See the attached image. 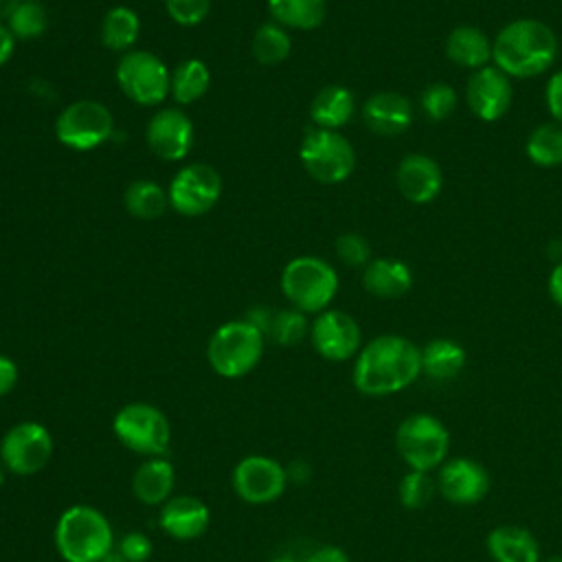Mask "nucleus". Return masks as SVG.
<instances>
[{
    "mask_svg": "<svg viewBox=\"0 0 562 562\" xmlns=\"http://www.w3.org/2000/svg\"><path fill=\"white\" fill-rule=\"evenodd\" d=\"M169 204L187 217L204 215L222 195L220 173L204 162H191L182 167L169 184Z\"/></svg>",
    "mask_w": 562,
    "mask_h": 562,
    "instance_id": "nucleus-12",
    "label": "nucleus"
},
{
    "mask_svg": "<svg viewBox=\"0 0 562 562\" xmlns=\"http://www.w3.org/2000/svg\"><path fill=\"white\" fill-rule=\"evenodd\" d=\"M555 33L544 22L531 18L505 24L492 44V59L507 77L540 75L555 61Z\"/></svg>",
    "mask_w": 562,
    "mask_h": 562,
    "instance_id": "nucleus-2",
    "label": "nucleus"
},
{
    "mask_svg": "<svg viewBox=\"0 0 562 562\" xmlns=\"http://www.w3.org/2000/svg\"><path fill=\"white\" fill-rule=\"evenodd\" d=\"M9 31L18 40H33L46 31V11L37 0H20L7 20Z\"/></svg>",
    "mask_w": 562,
    "mask_h": 562,
    "instance_id": "nucleus-33",
    "label": "nucleus"
},
{
    "mask_svg": "<svg viewBox=\"0 0 562 562\" xmlns=\"http://www.w3.org/2000/svg\"><path fill=\"white\" fill-rule=\"evenodd\" d=\"M299 156L305 171L323 184H336L347 180L356 167V154L351 143L336 130H307Z\"/></svg>",
    "mask_w": 562,
    "mask_h": 562,
    "instance_id": "nucleus-7",
    "label": "nucleus"
},
{
    "mask_svg": "<svg viewBox=\"0 0 562 562\" xmlns=\"http://www.w3.org/2000/svg\"><path fill=\"white\" fill-rule=\"evenodd\" d=\"M356 101L345 86H327L316 92L310 105V116L316 127L338 130L353 116Z\"/></svg>",
    "mask_w": 562,
    "mask_h": 562,
    "instance_id": "nucleus-24",
    "label": "nucleus"
},
{
    "mask_svg": "<svg viewBox=\"0 0 562 562\" xmlns=\"http://www.w3.org/2000/svg\"><path fill=\"white\" fill-rule=\"evenodd\" d=\"M211 83V72L202 59H184L171 72V88L169 92L178 103H193L204 97Z\"/></svg>",
    "mask_w": 562,
    "mask_h": 562,
    "instance_id": "nucleus-29",
    "label": "nucleus"
},
{
    "mask_svg": "<svg viewBox=\"0 0 562 562\" xmlns=\"http://www.w3.org/2000/svg\"><path fill=\"white\" fill-rule=\"evenodd\" d=\"M443 184L439 165L424 154L406 156L397 167V187L402 195L413 204L432 202Z\"/></svg>",
    "mask_w": 562,
    "mask_h": 562,
    "instance_id": "nucleus-19",
    "label": "nucleus"
},
{
    "mask_svg": "<svg viewBox=\"0 0 562 562\" xmlns=\"http://www.w3.org/2000/svg\"><path fill=\"white\" fill-rule=\"evenodd\" d=\"M303 562H349L347 553L334 544H325L318 547L316 551H312Z\"/></svg>",
    "mask_w": 562,
    "mask_h": 562,
    "instance_id": "nucleus-42",
    "label": "nucleus"
},
{
    "mask_svg": "<svg viewBox=\"0 0 562 562\" xmlns=\"http://www.w3.org/2000/svg\"><path fill=\"white\" fill-rule=\"evenodd\" d=\"M292 42L285 26L277 22H266L255 31L252 37V55L263 66L281 64L290 55Z\"/></svg>",
    "mask_w": 562,
    "mask_h": 562,
    "instance_id": "nucleus-31",
    "label": "nucleus"
},
{
    "mask_svg": "<svg viewBox=\"0 0 562 562\" xmlns=\"http://www.w3.org/2000/svg\"><path fill=\"white\" fill-rule=\"evenodd\" d=\"M110 520L92 505H70L55 525V549L66 562H99L112 553Z\"/></svg>",
    "mask_w": 562,
    "mask_h": 562,
    "instance_id": "nucleus-3",
    "label": "nucleus"
},
{
    "mask_svg": "<svg viewBox=\"0 0 562 562\" xmlns=\"http://www.w3.org/2000/svg\"><path fill=\"white\" fill-rule=\"evenodd\" d=\"M490 490V476L483 465L470 459H452L441 465L439 492L457 505L479 503Z\"/></svg>",
    "mask_w": 562,
    "mask_h": 562,
    "instance_id": "nucleus-18",
    "label": "nucleus"
},
{
    "mask_svg": "<svg viewBox=\"0 0 562 562\" xmlns=\"http://www.w3.org/2000/svg\"><path fill=\"white\" fill-rule=\"evenodd\" d=\"M18 364L9 356H0V397L9 395L18 384Z\"/></svg>",
    "mask_w": 562,
    "mask_h": 562,
    "instance_id": "nucleus-41",
    "label": "nucleus"
},
{
    "mask_svg": "<svg viewBox=\"0 0 562 562\" xmlns=\"http://www.w3.org/2000/svg\"><path fill=\"white\" fill-rule=\"evenodd\" d=\"M116 553L125 560V562H147L151 555V540L140 533V531H132L125 533L119 542Z\"/></svg>",
    "mask_w": 562,
    "mask_h": 562,
    "instance_id": "nucleus-39",
    "label": "nucleus"
},
{
    "mask_svg": "<svg viewBox=\"0 0 562 562\" xmlns=\"http://www.w3.org/2000/svg\"><path fill=\"white\" fill-rule=\"evenodd\" d=\"M527 156L540 167L562 165V125L544 123L527 138Z\"/></svg>",
    "mask_w": 562,
    "mask_h": 562,
    "instance_id": "nucleus-32",
    "label": "nucleus"
},
{
    "mask_svg": "<svg viewBox=\"0 0 562 562\" xmlns=\"http://www.w3.org/2000/svg\"><path fill=\"white\" fill-rule=\"evenodd\" d=\"M99 562H125L116 551H112V553H108L103 560H99Z\"/></svg>",
    "mask_w": 562,
    "mask_h": 562,
    "instance_id": "nucleus-47",
    "label": "nucleus"
},
{
    "mask_svg": "<svg viewBox=\"0 0 562 562\" xmlns=\"http://www.w3.org/2000/svg\"><path fill=\"white\" fill-rule=\"evenodd\" d=\"M487 549L496 562H540L536 538L516 525H501L487 536Z\"/></svg>",
    "mask_w": 562,
    "mask_h": 562,
    "instance_id": "nucleus-23",
    "label": "nucleus"
},
{
    "mask_svg": "<svg viewBox=\"0 0 562 562\" xmlns=\"http://www.w3.org/2000/svg\"><path fill=\"white\" fill-rule=\"evenodd\" d=\"M422 351L404 336L386 334L364 345L353 364V384L364 395H391L417 380Z\"/></svg>",
    "mask_w": 562,
    "mask_h": 562,
    "instance_id": "nucleus-1",
    "label": "nucleus"
},
{
    "mask_svg": "<svg viewBox=\"0 0 562 562\" xmlns=\"http://www.w3.org/2000/svg\"><path fill=\"white\" fill-rule=\"evenodd\" d=\"M125 209L138 220H156L165 213L169 195L154 180H136L125 189Z\"/></svg>",
    "mask_w": 562,
    "mask_h": 562,
    "instance_id": "nucleus-30",
    "label": "nucleus"
},
{
    "mask_svg": "<svg viewBox=\"0 0 562 562\" xmlns=\"http://www.w3.org/2000/svg\"><path fill=\"white\" fill-rule=\"evenodd\" d=\"M310 338L318 356L340 362L358 353L362 334L358 323L349 314L340 310H325L312 323Z\"/></svg>",
    "mask_w": 562,
    "mask_h": 562,
    "instance_id": "nucleus-14",
    "label": "nucleus"
},
{
    "mask_svg": "<svg viewBox=\"0 0 562 562\" xmlns=\"http://www.w3.org/2000/svg\"><path fill=\"white\" fill-rule=\"evenodd\" d=\"M165 7L173 22L182 26H195L206 18L211 0H165Z\"/></svg>",
    "mask_w": 562,
    "mask_h": 562,
    "instance_id": "nucleus-37",
    "label": "nucleus"
},
{
    "mask_svg": "<svg viewBox=\"0 0 562 562\" xmlns=\"http://www.w3.org/2000/svg\"><path fill=\"white\" fill-rule=\"evenodd\" d=\"M53 457L50 430L40 422H20L11 426L0 441V461L15 476H33L48 465Z\"/></svg>",
    "mask_w": 562,
    "mask_h": 562,
    "instance_id": "nucleus-11",
    "label": "nucleus"
},
{
    "mask_svg": "<svg viewBox=\"0 0 562 562\" xmlns=\"http://www.w3.org/2000/svg\"><path fill=\"white\" fill-rule=\"evenodd\" d=\"M4 470H7V468H4V465H2V461H0V485L4 483Z\"/></svg>",
    "mask_w": 562,
    "mask_h": 562,
    "instance_id": "nucleus-49",
    "label": "nucleus"
},
{
    "mask_svg": "<svg viewBox=\"0 0 562 562\" xmlns=\"http://www.w3.org/2000/svg\"><path fill=\"white\" fill-rule=\"evenodd\" d=\"M140 33V20L130 7H112L101 20V42L116 53H130Z\"/></svg>",
    "mask_w": 562,
    "mask_h": 562,
    "instance_id": "nucleus-28",
    "label": "nucleus"
},
{
    "mask_svg": "<svg viewBox=\"0 0 562 562\" xmlns=\"http://www.w3.org/2000/svg\"><path fill=\"white\" fill-rule=\"evenodd\" d=\"M336 255L347 266H364L371 255V246L358 233H345L336 239Z\"/></svg>",
    "mask_w": 562,
    "mask_h": 562,
    "instance_id": "nucleus-38",
    "label": "nucleus"
},
{
    "mask_svg": "<svg viewBox=\"0 0 562 562\" xmlns=\"http://www.w3.org/2000/svg\"><path fill=\"white\" fill-rule=\"evenodd\" d=\"M285 472H288V479H290V481L303 483V481L310 479V468H307L303 461H294Z\"/></svg>",
    "mask_w": 562,
    "mask_h": 562,
    "instance_id": "nucleus-45",
    "label": "nucleus"
},
{
    "mask_svg": "<svg viewBox=\"0 0 562 562\" xmlns=\"http://www.w3.org/2000/svg\"><path fill=\"white\" fill-rule=\"evenodd\" d=\"M549 294L562 307V263H558L549 277Z\"/></svg>",
    "mask_w": 562,
    "mask_h": 562,
    "instance_id": "nucleus-44",
    "label": "nucleus"
},
{
    "mask_svg": "<svg viewBox=\"0 0 562 562\" xmlns=\"http://www.w3.org/2000/svg\"><path fill=\"white\" fill-rule=\"evenodd\" d=\"M270 334L272 338L283 345V347H292L299 345L305 336H307V318L305 312L292 307V310H281L272 316V325H270Z\"/></svg>",
    "mask_w": 562,
    "mask_h": 562,
    "instance_id": "nucleus-34",
    "label": "nucleus"
},
{
    "mask_svg": "<svg viewBox=\"0 0 562 562\" xmlns=\"http://www.w3.org/2000/svg\"><path fill=\"white\" fill-rule=\"evenodd\" d=\"M209 522H211V514L206 503L189 494L171 496L160 505V512H158L160 529L176 540L200 538L209 529Z\"/></svg>",
    "mask_w": 562,
    "mask_h": 562,
    "instance_id": "nucleus-17",
    "label": "nucleus"
},
{
    "mask_svg": "<svg viewBox=\"0 0 562 562\" xmlns=\"http://www.w3.org/2000/svg\"><path fill=\"white\" fill-rule=\"evenodd\" d=\"M281 290L296 310L305 314L325 312L338 292V274L325 259L294 257L281 272Z\"/></svg>",
    "mask_w": 562,
    "mask_h": 562,
    "instance_id": "nucleus-5",
    "label": "nucleus"
},
{
    "mask_svg": "<svg viewBox=\"0 0 562 562\" xmlns=\"http://www.w3.org/2000/svg\"><path fill=\"white\" fill-rule=\"evenodd\" d=\"M173 483V465L162 457H149L136 468L132 476V492L145 505H162L171 498Z\"/></svg>",
    "mask_w": 562,
    "mask_h": 562,
    "instance_id": "nucleus-21",
    "label": "nucleus"
},
{
    "mask_svg": "<svg viewBox=\"0 0 562 562\" xmlns=\"http://www.w3.org/2000/svg\"><path fill=\"white\" fill-rule=\"evenodd\" d=\"M362 285L373 296L397 299L411 290L413 272L404 261L373 259L362 272Z\"/></svg>",
    "mask_w": 562,
    "mask_h": 562,
    "instance_id": "nucleus-22",
    "label": "nucleus"
},
{
    "mask_svg": "<svg viewBox=\"0 0 562 562\" xmlns=\"http://www.w3.org/2000/svg\"><path fill=\"white\" fill-rule=\"evenodd\" d=\"M435 496V481L428 476V472L411 470L400 481V503L406 509H422L426 507Z\"/></svg>",
    "mask_w": 562,
    "mask_h": 562,
    "instance_id": "nucleus-35",
    "label": "nucleus"
},
{
    "mask_svg": "<svg viewBox=\"0 0 562 562\" xmlns=\"http://www.w3.org/2000/svg\"><path fill=\"white\" fill-rule=\"evenodd\" d=\"M544 562H562V555H553V558H549V560H544Z\"/></svg>",
    "mask_w": 562,
    "mask_h": 562,
    "instance_id": "nucleus-50",
    "label": "nucleus"
},
{
    "mask_svg": "<svg viewBox=\"0 0 562 562\" xmlns=\"http://www.w3.org/2000/svg\"><path fill=\"white\" fill-rule=\"evenodd\" d=\"M147 143L162 160H182L193 145V123L176 108L156 112L147 123Z\"/></svg>",
    "mask_w": 562,
    "mask_h": 562,
    "instance_id": "nucleus-15",
    "label": "nucleus"
},
{
    "mask_svg": "<svg viewBox=\"0 0 562 562\" xmlns=\"http://www.w3.org/2000/svg\"><path fill=\"white\" fill-rule=\"evenodd\" d=\"M364 123L380 136H397L413 121V108L400 92H378L362 108Z\"/></svg>",
    "mask_w": 562,
    "mask_h": 562,
    "instance_id": "nucleus-20",
    "label": "nucleus"
},
{
    "mask_svg": "<svg viewBox=\"0 0 562 562\" xmlns=\"http://www.w3.org/2000/svg\"><path fill=\"white\" fill-rule=\"evenodd\" d=\"M13 48H15V37L11 35L9 26H4V24L0 22V66L11 59Z\"/></svg>",
    "mask_w": 562,
    "mask_h": 562,
    "instance_id": "nucleus-43",
    "label": "nucleus"
},
{
    "mask_svg": "<svg viewBox=\"0 0 562 562\" xmlns=\"http://www.w3.org/2000/svg\"><path fill=\"white\" fill-rule=\"evenodd\" d=\"M20 4V0H0V20H9L13 9Z\"/></svg>",
    "mask_w": 562,
    "mask_h": 562,
    "instance_id": "nucleus-46",
    "label": "nucleus"
},
{
    "mask_svg": "<svg viewBox=\"0 0 562 562\" xmlns=\"http://www.w3.org/2000/svg\"><path fill=\"white\" fill-rule=\"evenodd\" d=\"M272 20L281 26L312 31L318 29L327 13L325 0H268Z\"/></svg>",
    "mask_w": 562,
    "mask_h": 562,
    "instance_id": "nucleus-26",
    "label": "nucleus"
},
{
    "mask_svg": "<svg viewBox=\"0 0 562 562\" xmlns=\"http://www.w3.org/2000/svg\"><path fill=\"white\" fill-rule=\"evenodd\" d=\"M116 81L127 99L138 105H158L171 88L165 61L149 50H130L116 64Z\"/></svg>",
    "mask_w": 562,
    "mask_h": 562,
    "instance_id": "nucleus-10",
    "label": "nucleus"
},
{
    "mask_svg": "<svg viewBox=\"0 0 562 562\" xmlns=\"http://www.w3.org/2000/svg\"><path fill=\"white\" fill-rule=\"evenodd\" d=\"M395 446L404 463L411 465V470L430 472L443 463L450 437L437 417L417 413L406 417L397 426Z\"/></svg>",
    "mask_w": 562,
    "mask_h": 562,
    "instance_id": "nucleus-8",
    "label": "nucleus"
},
{
    "mask_svg": "<svg viewBox=\"0 0 562 562\" xmlns=\"http://www.w3.org/2000/svg\"><path fill=\"white\" fill-rule=\"evenodd\" d=\"M468 105L481 121H498L512 105L509 77L496 66L476 70L468 81Z\"/></svg>",
    "mask_w": 562,
    "mask_h": 562,
    "instance_id": "nucleus-16",
    "label": "nucleus"
},
{
    "mask_svg": "<svg viewBox=\"0 0 562 562\" xmlns=\"http://www.w3.org/2000/svg\"><path fill=\"white\" fill-rule=\"evenodd\" d=\"M422 108L432 121L448 119L457 108V92L448 83H430L422 92Z\"/></svg>",
    "mask_w": 562,
    "mask_h": 562,
    "instance_id": "nucleus-36",
    "label": "nucleus"
},
{
    "mask_svg": "<svg viewBox=\"0 0 562 562\" xmlns=\"http://www.w3.org/2000/svg\"><path fill=\"white\" fill-rule=\"evenodd\" d=\"M463 364L465 351L454 340L437 338L422 349V371L432 380H450L461 373Z\"/></svg>",
    "mask_w": 562,
    "mask_h": 562,
    "instance_id": "nucleus-27",
    "label": "nucleus"
},
{
    "mask_svg": "<svg viewBox=\"0 0 562 562\" xmlns=\"http://www.w3.org/2000/svg\"><path fill=\"white\" fill-rule=\"evenodd\" d=\"M263 356V331L252 323L228 321L220 325L206 345L211 369L222 378H241L250 373Z\"/></svg>",
    "mask_w": 562,
    "mask_h": 562,
    "instance_id": "nucleus-4",
    "label": "nucleus"
},
{
    "mask_svg": "<svg viewBox=\"0 0 562 562\" xmlns=\"http://www.w3.org/2000/svg\"><path fill=\"white\" fill-rule=\"evenodd\" d=\"M270 562H294L292 558H285V555H281V558H274V560H270Z\"/></svg>",
    "mask_w": 562,
    "mask_h": 562,
    "instance_id": "nucleus-48",
    "label": "nucleus"
},
{
    "mask_svg": "<svg viewBox=\"0 0 562 562\" xmlns=\"http://www.w3.org/2000/svg\"><path fill=\"white\" fill-rule=\"evenodd\" d=\"M233 490L250 505H266L277 501L288 485L285 468L263 454H248L233 468Z\"/></svg>",
    "mask_w": 562,
    "mask_h": 562,
    "instance_id": "nucleus-13",
    "label": "nucleus"
},
{
    "mask_svg": "<svg viewBox=\"0 0 562 562\" xmlns=\"http://www.w3.org/2000/svg\"><path fill=\"white\" fill-rule=\"evenodd\" d=\"M446 55L459 66L481 70L492 59V42L474 26H457L446 40Z\"/></svg>",
    "mask_w": 562,
    "mask_h": 562,
    "instance_id": "nucleus-25",
    "label": "nucleus"
},
{
    "mask_svg": "<svg viewBox=\"0 0 562 562\" xmlns=\"http://www.w3.org/2000/svg\"><path fill=\"white\" fill-rule=\"evenodd\" d=\"M114 132L112 112L92 99L72 101L55 121L57 140L70 149L88 151L103 145Z\"/></svg>",
    "mask_w": 562,
    "mask_h": 562,
    "instance_id": "nucleus-9",
    "label": "nucleus"
},
{
    "mask_svg": "<svg viewBox=\"0 0 562 562\" xmlns=\"http://www.w3.org/2000/svg\"><path fill=\"white\" fill-rule=\"evenodd\" d=\"M116 439L143 457H162L171 441V426L165 413L147 402H130L112 419Z\"/></svg>",
    "mask_w": 562,
    "mask_h": 562,
    "instance_id": "nucleus-6",
    "label": "nucleus"
},
{
    "mask_svg": "<svg viewBox=\"0 0 562 562\" xmlns=\"http://www.w3.org/2000/svg\"><path fill=\"white\" fill-rule=\"evenodd\" d=\"M544 99H547V108L553 114V119L562 121V70H558L544 90Z\"/></svg>",
    "mask_w": 562,
    "mask_h": 562,
    "instance_id": "nucleus-40",
    "label": "nucleus"
}]
</instances>
